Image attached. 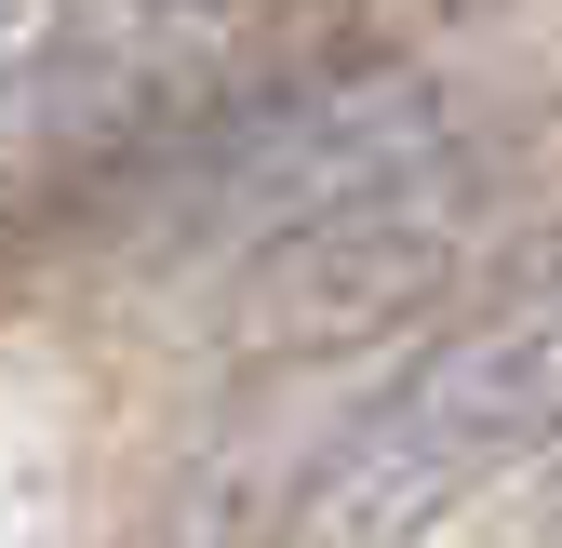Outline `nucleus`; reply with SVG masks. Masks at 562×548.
Returning a JSON list of instances; mask_svg holds the SVG:
<instances>
[{
  "instance_id": "1",
  "label": "nucleus",
  "mask_w": 562,
  "mask_h": 548,
  "mask_svg": "<svg viewBox=\"0 0 562 548\" xmlns=\"http://www.w3.org/2000/svg\"><path fill=\"white\" fill-rule=\"evenodd\" d=\"M482 187H496V148L456 121L429 67L348 54V67H281V81L201 94L175 134H148L121 174V228L161 267L255 282L335 228L415 215V201H482Z\"/></svg>"
},
{
  "instance_id": "3",
  "label": "nucleus",
  "mask_w": 562,
  "mask_h": 548,
  "mask_svg": "<svg viewBox=\"0 0 562 548\" xmlns=\"http://www.w3.org/2000/svg\"><path fill=\"white\" fill-rule=\"evenodd\" d=\"M27 14H41V0H0V54H14V41H27Z\"/></svg>"
},
{
  "instance_id": "2",
  "label": "nucleus",
  "mask_w": 562,
  "mask_h": 548,
  "mask_svg": "<svg viewBox=\"0 0 562 548\" xmlns=\"http://www.w3.org/2000/svg\"><path fill=\"white\" fill-rule=\"evenodd\" d=\"M562 455V267L496 321L415 349L308 468V548H415L496 468Z\"/></svg>"
},
{
  "instance_id": "4",
  "label": "nucleus",
  "mask_w": 562,
  "mask_h": 548,
  "mask_svg": "<svg viewBox=\"0 0 562 548\" xmlns=\"http://www.w3.org/2000/svg\"><path fill=\"white\" fill-rule=\"evenodd\" d=\"M549 522H562V455H549Z\"/></svg>"
}]
</instances>
